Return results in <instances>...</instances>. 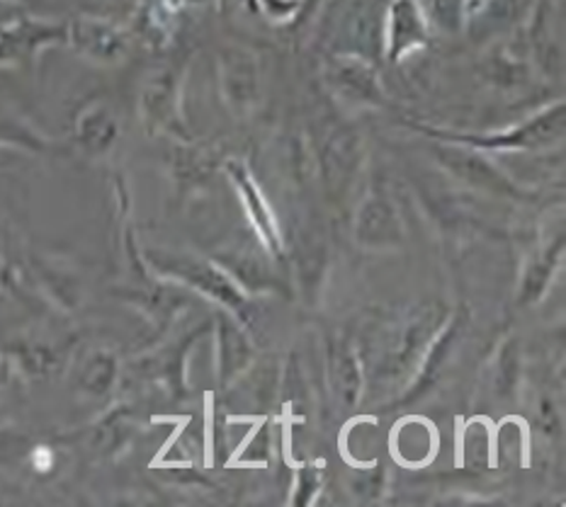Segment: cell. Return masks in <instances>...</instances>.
<instances>
[{
    "mask_svg": "<svg viewBox=\"0 0 566 507\" xmlns=\"http://www.w3.org/2000/svg\"><path fill=\"white\" fill-rule=\"evenodd\" d=\"M566 127L564 103H552L545 109H539L535 117L518 127H509L501 131L489 134H467V131H446L416 125L423 134L433 136L438 141H452L462 146H472L476 151H533V148H545L562 141Z\"/></svg>",
    "mask_w": 566,
    "mask_h": 507,
    "instance_id": "6da1fadb",
    "label": "cell"
},
{
    "mask_svg": "<svg viewBox=\"0 0 566 507\" xmlns=\"http://www.w3.org/2000/svg\"><path fill=\"white\" fill-rule=\"evenodd\" d=\"M436 156L440 166L446 168L450 176L462 180L470 188L494 194V197H511V200H525L523 188L515 180H511L506 172H501L489 158L482 156L472 146L440 141L436 148Z\"/></svg>",
    "mask_w": 566,
    "mask_h": 507,
    "instance_id": "7a4b0ae2",
    "label": "cell"
},
{
    "mask_svg": "<svg viewBox=\"0 0 566 507\" xmlns=\"http://www.w3.org/2000/svg\"><path fill=\"white\" fill-rule=\"evenodd\" d=\"M146 257H149V263L158 272H164V275H168V277L182 279L186 284H190V287L209 294L212 299H217L221 304L233 306V308L245 304L243 294L239 292L237 284L231 282L227 272L212 263H207V260L190 257V255H176L168 251H149L146 253Z\"/></svg>",
    "mask_w": 566,
    "mask_h": 507,
    "instance_id": "3957f363",
    "label": "cell"
},
{
    "mask_svg": "<svg viewBox=\"0 0 566 507\" xmlns=\"http://www.w3.org/2000/svg\"><path fill=\"white\" fill-rule=\"evenodd\" d=\"M221 97L233 115H249L261 103V66L243 46H227L219 54Z\"/></svg>",
    "mask_w": 566,
    "mask_h": 507,
    "instance_id": "277c9868",
    "label": "cell"
},
{
    "mask_svg": "<svg viewBox=\"0 0 566 507\" xmlns=\"http://www.w3.org/2000/svg\"><path fill=\"white\" fill-rule=\"evenodd\" d=\"M224 168L233 190L239 194L243 212L249 216V224L253 226L258 241L263 243V249L270 255H282V251H285V241H282L277 216L273 214V209H270L268 200L261 192V184H258L253 178V172L249 170V166L233 158L227 160Z\"/></svg>",
    "mask_w": 566,
    "mask_h": 507,
    "instance_id": "5b68a950",
    "label": "cell"
},
{
    "mask_svg": "<svg viewBox=\"0 0 566 507\" xmlns=\"http://www.w3.org/2000/svg\"><path fill=\"white\" fill-rule=\"evenodd\" d=\"M322 180L326 194L334 202L346 200L363 163V139L360 134L340 127L328 136L322 148Z\"/></svg>",
    "mask_w": 566,
    "mask_h": 507,
    "instance_id": "8992f818",
    "label": "cell"
},
{
    "mask_svg": "<svg viewBox=\"0 0 566 507\" xmlns=\"http://www.w3.org/2000/svg\"><path fill=\"white\" fill-rule=\"evenodd\" d=\"M355 241L365 251H394L403 243L399 209L387 194H367L355 214Z\"/></svg>",
    "mask_w": 566,
    "mask_h": 507,
    "instance_id": "52a82bcc",
    "label": "cell"
},
{
    "mask_svg": "<svg viewBox=\"0 0 566 507\" xmlns=\"http://www.w3.org/2000/svg\"><path fill=\"white\" fill-rule=\"evenodd\" d=\"M430 40V24L416 0H391L385 12V56L399 64L416 49H423Z\"/></svg>",
    "mask_w": 566,
    "mask_h": 507,
    "instance_id": "ba28073f",
    "label": "cell"
},
{
    "mask_svg": "<svg viewBox=\"0 0 566 507\" xmlns=\"http://www.w3.org/2000/svg\"><path fill=\"white\" fill-rule=\"evenodd\" d=\"M326 76L334 91L355 105H385V91H381L373 59L360 54H338L328 64Z\"/></svg>",
    "mask_w": 566,
    "mask_h": 507,
    "instance_id": "9c48e42d",
    "label": "cell"
},
{
    "mask_svg": "<svg viewBox=\"0 0 566 507\" xmlns=\"http://www.w3.org/2000/svg\"><path fill=\"white\" fill-rule=\"evenodd\" d=\"M142 115L151 131L182 136L186 125L180 117V81L176 71H158L146 81L142 93Z\"/></svg>",
    "mask_w": 566,
    "mask_h": 507,
    "instance_id": "30bf717a",
    "label": "cell"
},
{
    "mask_svg": "<svg viewBox=\"0 0 566 507\" xmlns=\"http://www.w3.org/2000/svg\"><path fill=\"white\" fill-rule=\"evenodd\" d=\"M66 42L78 54L103 64L119 61L127 52V36L117 24L97 18H78L66 24Z\"/></svg>",
    "mask_w": 566,
    "mask_h": 507,
    "instance_id": "8fae6325",
    "label": "cell"
},
{
    "mask_svg": "<svg viewBox=\"0 0 566 507\" xmlns=\"http://www.w3.org/2000/svg\"><path fill=\"white\" fill-rule=\"evenodd\" d=\"M66 42V24L42 20H15L0 30V61H12L36 49Z\"/></svg>",
    "mask_w": 566,
    "mask_h": 507,
    "instance_id": "7c38bea8",
    "label": "cell"
},
{
    "mask_svg": "<svg viewBox=\"0 0 566 507\" xmlns=\"http://www.w3.org/2000/svg\"><path fill=\"white\" fill-rule=\"evenodd\" d=\"M535 6L537 0H482L467 12V22L476 34H501L531 20Z\"/></svg>",
    "mask_w": 566,
    "mask_h": 507,
    "instance_id": "4fadbf2b",
    "label": "cell"
},
{
    "mask_svg": "<svg viewBox=\"0 0 566 507\" xmlns=\"http://www.w3.org/2000/svg\"><path fill=\"white\" fill-rule=\"evenodd\" d=\"M119 125L105 103H91L76 119V139L85 154L103 156L117 141Z\"/></svg>",
    "mask_w": 566,
    "mask_h": 507,
    "instance_id": "5bb4252c",
    "label": "cell"
},
{
    "mask_svg": "<svg viewBox=\"0 0 566 507\" xmlns=\"http://www.w3.org/2000/svg\"><path fill=\"white\" fill-rule=\"evenodd\" d=\"M562 251H564V236L559 231L557 239H552L545 249L533 257V263L527 265L525 279H523V302H535L537 296L545 292V287L552 279V272L557 267V260L562 257Z\"/></svg>",
    "mask_w": 566,
    "mask_h": 507,
    "instance_id": "9a60e30c",
    "label": "cell"
},
{
    "mask_svg": "<svg viewBox=\"0 0 566 507\" xmlns=\"http://www.w3.org/2000/svg\"><path fill=\"white\" fill-rule=\"evenodd\" d=\"M331 381H334V389L338 399L346 405H355L360 395V369L355 355L346 348V345H336L331 350Z\"/></svg>",
    "mask_w": 566,
    "mask_h": 507,
    "instance_id": "2e32d148",
    "label": "cell"
},
{
    "mask_svg": "<svg viewBox=\"0 0 566 507\" xmlns=\"http://www.w3.org/2000/svg\"><path fill=\"white\" fill-rule=\"evenodd\" d=\"M249 342H245L239 328H233L231 324L221 326V374H224V379L237 377L249 362Z\"/></svg>",
    "mask_w": 566,
    "mask_h": 507,
    "instance_id": "e0dca14e",
    "label": "cell"
},
{
    "mask_svg": "<svg viewBox=\"0 0 566 507\" xmlns=\"http://www.w3.org/2000/svg\"><path fill=\"white\" fill-rule=\"evenodd\" d=\"M115 379V357L113 355H95L91 357V362L83 369V387L91 393H105L109 389V383Z\"/></svg>",
    "mask_w": 566,
    "mask_h": 507,
    "instance_id": "ac0fdd59",
    "label": "cell"
},
{
    "mask_svg": "<svg viewBox=\"0 0 566 507\" xmlns=\"http://www.w3.org/2000/svg\"><path fill=\"white\" fill-rule=\"evenodd\" d=\"M499 367H501L499 381H501V387H503L501 391L509 393L511 387L515 383V377H518V362H515V342H509L506 348H503Z\"/></svg>",
    "mask_w": 566,
    "mask_h": 507,
    "instance_id": "d6986e66",
    "label": "cell"
},
{
    "mask_svg": "<svg viewBox=\"0 0 566 507\" xmlns=\"http://www.w3.org/2000/svg\"><path fill=\"white\" fill-rule=\"evenodd\" d=\"M52 462H54V456H52V452L49 450H36L34 452V456H32V464H34V468L36 472H46L49 466H52Z\"/></svg>",
    "mask_w": 566,
    "mask_h": 507,
    "instance_id": "ffe728a7",
    "label": "cell"
},
{
    "mask_svg": "<svg viewBox=\"0 0 566 507\" xmlns=\"http://www.w3.org/2000/svg\"><path fill=\"white\" fill-rule=\"evenodd\" d=\"M8 272H10V265H8L6 245H3V239H0V282L8 279Z\"/></svg>",
    "mask_w": 566,
    "mask_h": 507,
    "instance_id": "44dd1931",
    "label": "cell"
},
{
    "mask_svg": "<svg viewBox=\"0 0 566 507\" xmlns=\"http://www.w3.org/2000/svg\"><path fill=\"white\" fill-rule=\"evenodd\" d=\"M205 0H182V6H200Z\"/></svg>",
    "mask_w": 566,
    "mask_h": 507,
    "instance_id": "7402d4cb",
    "label": "cell"
},
{
    "mask_svg": "<svg viewBox=\"0 0 566 507\" xmlns=\"http://www.w3.org/2000/svg\"><path fill=\"white\" fill-rule=\"evenodd\" d=\"M549 3H559V0H549Z\"/></svg>",
    "mask_w": 566,
    "mask_h": 507,
    "instance_id": "603a6c76",
    "label": "cell"
}]
</instances>
